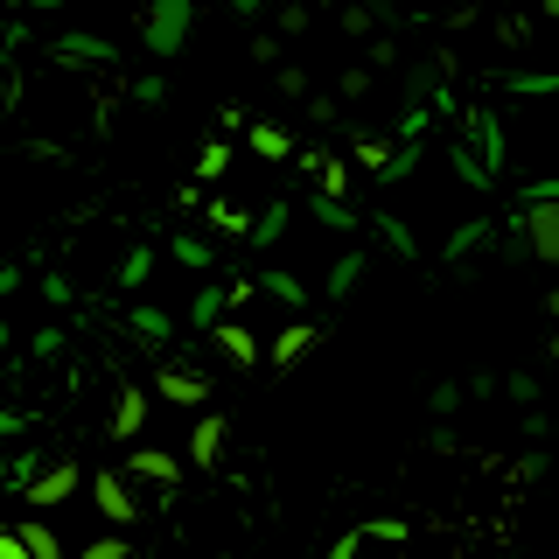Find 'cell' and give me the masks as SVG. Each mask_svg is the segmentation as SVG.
<instances>
[{"label":"cell","instance_id":"6da1fadb","mask_svg":"<svg viewBox=\"0 0 559 559\" xmlns=\"http://www.w3.org/2000/svg\"><path fill=\"white\" fill-rule=\"evenodd\" d=\"M189 28H197V0H147V14H140L147 57H182Z\"/></svg>","mask_w":559,"mask_h":559},{"label":"cell","instance_id":"7a4b0ae2","mask_svg":"<svg viewBox=\"0 0 559 559\" xmlns=\"http://www.w3.org/2000/svg\"><path fill=\"white\" fill-rule=\"evenodd\" d=\"M78 483H84L78 462H43V468L22 483V503H28V511H57V503L78 497Z\"/></svg>","mask_w":559,"mask_h":559},{"label":"cell","instance_id":"3957f363","mask_svg":"<svg viewBox=\"0 0 559 559\" xmlns=\"http://www.w3.org/2000/svg\"><path fill=\"white\" fill-rule=\"evenodd\" d=\"M92 511L112 524V532H127V524L140 518V503H133V476H119V468H98V476H92Z\"/></svg>","mask_w":559,"mask_h":559},{"label":"cell","instance_id":"277c9868","mask_svg":"<svg viewBox=\"0 0 559 559\" xmlns=\"http://www.w3.org/2000/svg\"><path fill=\"white\" fill-rule=\"evenodd\" d=\"M524 245H532L538 266H559V197L524 203Z\"/></svg>","mask_w":559,"mask_h":559},{"label":"cell","instance_id":"5b68a950","mask_svg":"<svg viewBox=\"0 0 559 559\" xmlns=\"http://www.w3.org/2000/svg\"><path fill=\"white\" fill-rule=\"evenodd\" d=\"M154 392H162L168 406H189V413L210 406V378L189 371V364H162V371H154Z\"/></svg>","mask_w":559,"mask_h":559},{"label":"cell","instance_id":"8992f818","mask_svg":"<svg viewBox=\"0 0 559 559\" xmlns=\"http://www.w3.org/2000/svg\"><path fill=\"white\" fill-rule=\"evenodd\" d=\"M210 343L224 349V357H231V371H259V357H266V349H259V336L245 322H231V314H224L217 329H210Z\"/></svg>","mask_w":559,"mask_h":559},{"label":"cell","instance_id":"52a82bcc","mask_svg":"<svg viewBox=\"0 0 559 559\" xmlns=\"http://www.w3.org/2000/svg\"><path fill=\"white\" fill-rule=\"evenodd\" d=\"M224 441H231V419L203 406V419H197V433H189V462H197V468H217V462H224Z\"/></svg>","mask_w":559,"mask_h":559},{"label":"cell","instance_id":"ba28073f","mask_svg":"<svg viewBox=\"0 0 559 559\" xmlns=\"http://www.w3.org/2000/svg\"><path fill=\"white\" fill-rule=\"evenodd\" d=\"M314 343H322V329H314V322H287V329L266 343V364H273V371H294V364H301Z\"/></svg>","mask_w":559,"mask_h":559},{"label":"cell","instance_id":"9c48e42d","mask_svg":"<svg viewBox=\"0 0 559 559\" xmlns=\"http://www.w3.org/2000/svg\"><path fill=\"white\" fill-rule=\"evenodd\" d=\"M127 476L133 483H154V489H175V483H182V462H175L168 448H133L127 454Z\"/></svg>","mask_w":559,"mask_h":559},{"label":"cell","instance_id":"30bf717a","mask_svg":"<svg viewBox=\"0 0 559 559\" xmlns=\"http://www.w3.org/2000/svg\"><path fill=\"white\" fill-rule=\"evenodd\" d=\"M140 427H147V392H140V384H119V399H112V441H140Z\"/></svg>","mask_w":559,"mask_h":559},{"label":"cell","instance_id":"8fae6325","mask_svg":"<svg viewBox=\"0 0 559 559\" xmlns=\"http://www.w3.org/2000/svg\"><path fill=\"white\" fill-rule=\"evenodd\" d=\"M224 314H231V287H197V301H189V329H197V336H210Z\"/></svg>","mask_w":559,"mask_h":559},{"label":"cell","instance_id":"7c38bea8","mask_svg":"<svg viewBox=\"0 0 559 559\" xmlns=\"http://www.w3.org/2000/svg\"><path fill=\"white\" fill-rule=\"evenodd\" d=\"M468 140L483 147V168L497 175L503 168V127H497V112H483V105H476V112H468Z\"/></svg>","mask_w":559,"mask_h":559},{"label":"cell","instance_id":"4fadbf2b","mask_svg":"<svg viewBox=\"0 0 559 559\" xmlns=\"http://www.w3.org/2000/svg\"><path fill=\"white\" fill-rule=\"evenodd\" d=\"M364 273H371V252H343L336 266H329V280H322V287H329V301H349Z\"/></svg>","mask_w":559,"mask_h":559},{"label":"cell","instance_id":"5bb4252c","mask_svg":"<svg viewBox=\"0 0 559 559\" xmlns=\"http://www.w3.org/2000/svg\"><path fill=\"white\" fill-rule=\"evenodd\" d=\"M245 140H252L259 162H294V133L273 127V119H252V133H245Z\"/></svg>","mask_w":559,"mask_h":559},{"label":"cell","instance_id":"9a60e30c","mask_svg":"<svg viewBox=\"0 0 559 559\" xmlns=\"http://www.w3.org/2000/svg\"><path fill=\"white\" fill-rule=\"evenodd\" d=\"M127 329H133V336L147 343V349H162V343L175 336V314H168V308H147V301H140V308L127 314Z\"/></svg>","mask_w":559,"mask_h":559},{"label":"cell","instance_id":"2e32d148","mask_svg":"<svg viewBox=\"0 0 559 559\" xmlns=\"http://www.w3.org/2000/svg\"><path fill=\"white\" fill-rule=\"evenodd\" d=\"M14 532H22V546H28V559H63V538L49 532V518H43V511H28L22 524H14Z\"/></svg>","mask_w":559,"mask_h":559},{"label":"cell","instance_id":"e0dca14e","mask_svg":"<svg viewBox=\"0 0 559 559\" xmlns=\"http://www.w3.org/2000/svg\"><path fill=\"white\" fill-rule=\"evenodd\" d=\"M287 217H294V203H266V217H252V231H245V238H252L259 252H266V245L287 238Z\"/></svg>","mask_w":559,"mask_h":559},{"label":"cell","instance_id":"ac0fdd59","mask_svg":"<svg viewBox=\"0 0 559 559\" xmlns=\"http://www.w3.org/2000/svg\"><path fill=\"white\" fill-rule=\"evenodd\" d=\"M308 210H314V224H322V231H357V210H349L343 197H329V189H322Z\"/></svg>","mask_w":559,"mask_h":559},{"label":"cell","instance_id":"d6986e66","mask_svg":"<svg viewBox=\"0 0 559 559\" xmlns=\"http://www.w3.org/2000/svg\"><path fill=\"white\" fill-rule=\"evenodd\" d=\"M57 63H112V49H105L98 35H63V43H57Z\"/></svg>","mask_w":559,"mask_h":559},{"label":"cell","instance_id":"ffe728a7","mask_svg":"<svg viewBox=\"0 0 559 559\" xmlns=\"http://www.w3.org/2000/svg\"><path fill=\"white\" fill-rule=\"evenodd\" d=\"M259 287H266L280 308H294V314L308 308V287H301V280H294V273H259Z\"/></svg>","mask_w":559,"mask_h":559},{"label":"cell","instance_id":"44dd1931","mask_svg":"<svg viewBox=\"0 0 559 559\" xmlns=\"http://www.w3.org/2000/svg\"><path fill=\"white\" fill-rule=\"evenodd\" d=\"M308 168L322 175V189H329V197H349V168L336 162V154H308Z\"/></svg>","mask_w":559,"mask_h":559},{"label":"cell","instance_id":"7402d4cb","mask_svg":"<svg viewBox=\"0 0 559 559\" xmlns=\"http://www.w3.org/2000/svg\"><path fill=\"white\" fill-rule=\"evenodd\" d=\"M175 259H182L189 273H203V266H210L217 252H210V238H197V231H175Z\"/></svg>","mask_w":559,"mask_h":559},{"label":"cell","instance_id":"603a6c76","mask_svg":"<svg viewBox=\"0 0 559 559\" xmlns=\"http://www.w3.org/2000/svg\"><path fill=\"white\" fill-rule=\"evenodd\" d=\"M476 245H489V224H483V217H476V224H462V231L448 238V252H441V259L454 266V259H468V252H476Z\"/></svg>","mask_w":559,"mask_h":559},{"label":"cell","instance_id":"cb8c5ba5","mask_svg":"<svg viewBox=\"0 0 559 559\" xmlns=\"http://www.w3.org/2000/svg\"><path fill=\"white\" fill-rule=\"evenodd\" d=\"M147 273H154V252H147V245H133V252L119 259V287H147Z\"/></svg>","mask_w":559,"mask_h":559},{"label":"cell","instance_id":"d4e9b609","mask_svg":"<svg viewBox=\"0 0 559 559\" xmlns=\"http://www.w3.org/2000/svg\"><path fill=\"white\" fill-rule=\"evenodd\" d=\"M413 168H419V147H413V140H399V147H392V162L378 168V182H406Z\"/></svg>","mask_w":559,"mask_h":559},{"label":"cell","instance_id":"484cf974","mask_svg":"<svg viewBox=\"0 0 559 559\" xmlns=\"http://www.w3.org/2000/svg\"><path fill=\"white\" fill-rule=\"evenodd\" d=\"M462 399H468V384H433V392H427V413L433 419H454V413H462Z\"/></svg>","mask_w":559,"mask_h":559},{"label":"cell","instance_id":"4316f807","mask_svg":"<svg viewBox=\"0 0 559 559\" xmlns=\"http://www.w3.org/2000/svg\"><path fill=\"white\" fill-rule=\"evenodd\" d=\"M371 224H378V238L392 245L399 259H419V245H413V231H406V224H399V217H371Z\"/></svg>","mask_w":559,"mask_h":559},{"label":"cell","instance_id":"83f0119b","mask_svg":"<svg viewBox=\"0 0 559 559\" xmlns=\"http://www.w3.org/2000/svg\"><path fill=\"white\" fill-rule=\"evenodd\" d=\"M224 168H231V147H224V140H203V154H197V175H203V182H217Z\"/></svg>","mask_w":559,"mask_h":559},{"label":"cell","instance_id":"f1b7e54d","mask_svg":"<svg viewBox=\"0 0 559 559\" xmlns=\"http://www.w3.org/2000/svg\"><path fill=\"white\" fill-rule=\"evenodd\" d=\"M384 162H392V140H371V133H364V140H357V168H371V175H378Z\"/></svg>","mask_w":559,"mask_h":559},{"label":"cell","instance_id":"f546056e","mask_svg":"<svg viewBox=\"0 0 559 559\" xmlns=\"http://www.w3.org/2000/svg\"><path fill=\"white\" fill-rule=\"evenodd\" d=\"M78 559H133V546H127V538L112 532V538H92V546H84Z\"/></svg>","mask_w":559,"mask_h":559},{"label":"cell","instance_id":"4dcf8cb0","mask_svg":"<svg viewBox=\"0 0 559 559\" xmlns=\"http://www.w3.org/2000/svg\"><path fill=\"white\" fill-rule=\"evenodd\" d=\"M503 392H511L518 406H538V378L532 371H511V378H503Z\"/></svg>","mask_w":559,"mask_h":559},{"label":"cell","instance_id":"1f68e13d","mask_svg":"<svg viewBox=\"0 0 559 559\" xmlns=\"http://www.w3.org/2000/svg\"><path fill=\"white\" fill-rule=\"evenodd\" d=\"M314 22V8H308V0H287V8H280V28H287V35H301Z\"/></svg>","mask_w":559,"mask_h":559},{"label":"cell","instance_id":"d6a6232c","mask_svg":"<svg viewBox=\"0 0 559 559\" xmlns=\"http://www.w3.org/2000/svg\"><path fill=\"white\" fill-rule=\"evenodd\" d=\"M273 84H280V98H308V70H294V63H287V70H280V78H273Z\"/></svg>","mask_w":559,"mask_h":559},{"label":"cell","instance_id":"836d02e7","mask_svg":"<svg viewBox=\"0 0 559 559\" xmlns=\"http://www.w3.org/2000/svg\"><path fill=\"white\" fill-rule=\"evenodd\" d=\"M371 538H378V546H406L413 532H406V524H399V518H378V524H371Z\"/></svg>","mask_w":559,"mask_h":559},{"label":"cell","instance_id":"e575fe53","mask_svg":"<svg viewBox=\"0 0 559 559\" xmlns=\"http://www.w3.org/2000/svg\"><path fill=\"white\" fill-rule=\"evenodd\" d=\"M210 224H217V231H252V224H245L231 203H210Z\"/></svg>","mask_w":559,"mask_h":559},{"label":"cell","instance_id":"d590c367","mask_svg":"<svg viewBox=\"0 0 559 559\" xmlns=\"http://www.w3.org/2000/svg\"><path fill=\"white\" fill-rule=\"evenodd\" d=\"M0 559H28V546H22V532H14V524H0Z\"/></svg>","mask_w":559,"mask_h":559},{"label":"cell","instance_id":"8d00e7d4","mask_svg":"<svg viewBox=\"0 0 559 559\" xmlns=\"http://www.w3.org/2000/svg\"><path fill=\"white\" fill-rule=\"evenodd\" d=\"M133 98H140V105H162V98H168V84H162V78H140V84H133Z\"/></svg>","mask_w":559,"mask_h":559},{"label":"cell","instance_id":"74e56055","mask_svg":"<svg viewBox=\"0 0 559 559\" xmlns=\"http://www.w3.org/2000/svg\"><path fill=\"white\" fill-rule=\"evenodd\" d=\"M371 92V70H343V98H364Z\"/></svg>","mask_w":559,"mask_h":559},{"label":"cell","instance_id":"f35d334b","mask_svg":"<svg viewBox=\"0 0 559 559\" xmlns=\"http://www.w3.org/2000/svg\"><path fill=\"white\" fill-rule=\"evenodd\" d=\"M343 28L349 35H371V8H343Z\"/></svg>","mask_w":559,"mask_h":559},{"label":"cell","instance_id":"ab89813d","mask_svg":"<svg viewBox=\"0 0 559 559\" xmlns=\"http://www.w3.org/2000/svg\"><path fill=\"white\" fill-rule=\"evenodd\" d=\"M14 287H22V266H0V301H8Z\"/></svg>","mask_w":559,"mask_h":559},{"label":"cell","instance_id":"60d3db41","mask_svg":"<svg viewBox=\"0 0 559 559\" xmlns=\"http://www.w3.org/2000/svg\"><path fill=\"white\" fill-rule=\"evenodd\" d=\"M259 8H266V0H231V14H245V22H252Z\"/></svg>","mask_w":559,"mask_h":559},{"label":"cell","instance_id":"b9f144b4","mask_svg":"<svg viewBox=\"0 0 559 559\" xmlns=\"http://www.w3.org/2000/svg\"><path fill=\"white\" fill-rule=\"evenodd\" d=\"M0 433H22V413H8V406H0Z\"/></svg>","mask_w":559,"mask_h":559},{"label":"cell","instance_id":"7bdbcfd3","mask_svg":"<svg viewBox=\"0 0 559 559\" xmlns=\"http://www.w3.org/2000/svg\"><path fill=\"white\" fill-rule=\"evenodd\" d=\"M22 8H35V14H57V8H63V0H22Z\"/></svg>","mask_w":559,"mask_h":559},{"label":"cell","instance_id":"ee69618b","mask_svg":"<svg viewBox=\"0 0 559 559\" xmlns=\"http://www.w3.org/2000/svg\"><path fill=\"white\" fill-rule=\"evenodd\" d=\"M538 14H546V22H559V0H538Z\"/></svg>","mask_w":559,"mask_h":559},{"label":"cell","instance_id":"f6af8a7d","mask_svg":"<svg viewBox=\"0 0 559 559\" xmlns=\"http://www.w3.org/2000/svg\"><path fill=\"white\" fill-rule=\"evenodd\" d=\"M546 314H559V287H552V294H546Z\"/></svg>","mask_w":559,"mask_h":559},{"label":"cell","instance_id":"bcb514c9","mask_svg":"<svg viewBox=\"0 0 559 559\" xmlns=\"http://www.w3.org/2000/svg\"><path fill=\"white\" fill-rule=\"evenodd\" d=\"M546 357H552V364H559V336H552V343H546Z\"/></svg>","mask_w":559,"mask_h":559},{"label":"cell","instance_id":"7dc6e473","mask_svg":"<svg viewBox=\"0 0 559 559\" xmlns=\"http://www.w3.org/2000/svg\"><path fill=\"white\" fill-rule=\"evenodd\" d=\"M0 349H8V322H0Z\"/></svg>","mask_w":559,"mask_h":559},{"label":"cell","instance_id":"c3c4849f","mask_svg":"<svg viewBox=\"0 0 559 559\" xmlns=\"http://www.w3.org/2000/svg\"><path fill=\"white\" fill-rule=\"evenodd\" d=\"M357 559H364V552H357Z\"/></svg>","mask_w":559,"mask_h":559}]
</instances>
